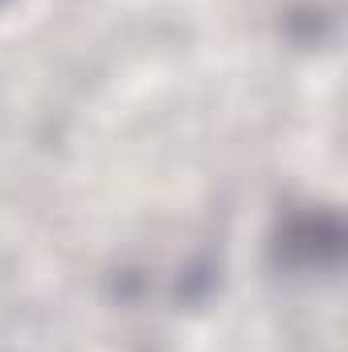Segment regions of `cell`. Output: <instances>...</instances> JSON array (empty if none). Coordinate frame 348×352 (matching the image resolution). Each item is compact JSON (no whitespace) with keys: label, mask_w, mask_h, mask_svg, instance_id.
Here are the masks:
<instances>
[{"label":"cell","mask_w":348,"mask_h":352,"mask_svg":"<svg viewBox=\"0 0 348 352\" xmlns=\"http://www.w3.org/2000/svg\"><path fill=\"white\" fill-rule=\"evenodd\" d=\"M270 258L295 278L336 274L345 258V221L328 205H303L279 217L270 234Z\"/></svg>","instance_id":"6da1fadb"},{"label":"cell","mask_w":348,"mask_h":352,"mask_svg":"<svg viewBox=\"0 0 348 352\" xmlns=\"http://www.w3.org/2000/svg\"><path fill=\"white\" fill-rule=\"evenodd\" d=\"M4 4H12V0H0V8H4Z\"/></svg>","instance_id":"7a4b0ae2"}]
</instances>
